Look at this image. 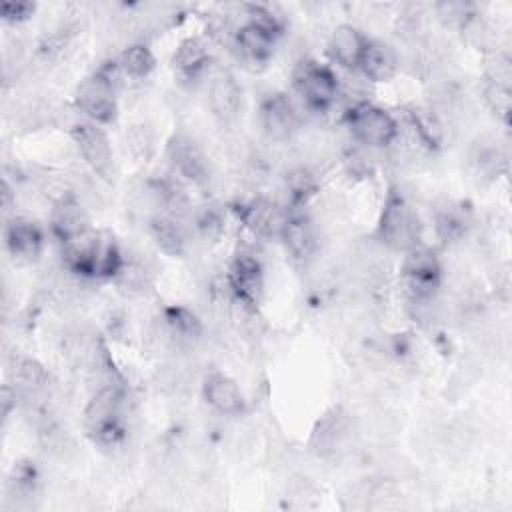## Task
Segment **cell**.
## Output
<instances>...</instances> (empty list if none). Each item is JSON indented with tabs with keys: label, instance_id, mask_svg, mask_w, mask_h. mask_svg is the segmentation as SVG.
Returning a JSON list of instances; mask_svg holds the SVG:
<instances>
[{
	"label": "cell",
	"instance_id": "cell-1",
	"mask_svg": "<svg viewBox=\"0 0 512 512\" xmlns=\"http://www.w3.org/2000/svg\"><path fill=\"white\" fill-rule=\"evenodd\" d=\"M122 260L124 250L120 248L114 234L108 230L88 228L80 236L62 244V266L68 272L86 280H114Z\"/></svg>",
	"mask_w": 512,
	"mask_h": 512
},
{
	"label": "cell",
	"instance_id": "cell-2",
	"mask_svg": "<svg viewBox=\"0 0 512 512\" xmlns=\"http://www.w3.org/2000/svg\"><path fill=\"white\" fill-rule=\"evenodd\" d=\"M84 430L96 444L106 448L124 440V388L118 382L102 384L94 390L84 408Z\"/></svg>",
	"mask_w": 512,
	"mask_h": 512
},
{
	"label": "cell",
	"instance_id": "cell-3",
	"mask_svg": "<svg viewBox=\"0 0 512 512\" xmlns=\"http://www.w3.org/2000/svg\"><path fill=\"white\" fill-rule=\"evenodd\" d=\"M122 70L116 60L102 64L90 78H86L74 94L78 110L86 116V120L96 124H108L116 118L118 102L116 92L122 84Z\"/></svg>",
	"mask_w": 512,
	"mask_h": 512
},
{
	"label": "cell",
	"instance_id": "cell-4",
	"mask_svg": "<svg viewBox=\"0 0 512 512\" xmlns=\"http://www.w3.org/2000/svg\"><path fill=\"white\" fill-rule=\"evenodd\" d=\"M422 224L414 206L406 200L404 194L390 190L376 228V240L394 252H408L420 244Z\"/></svg>",
	"mask_w": 512,
	"mask_h": 512
},
{
	"label": "cell",
	"instance_id": "cell-5",
	"mask_svg": "<svg viewBox=\"0 0 512 512\" xmlns=\"http://www.w3.org/2000/svg\"><path fill=\"white\" fill-rule=\"evenodd\" d=\"M292 84L304 104L324 112L340 98V78L316 60H300L292 72Z\"/></svg>",
	"mask_w": 512,
	"mask_h": 512
},
{
	"label": "cell",
	"instance_id": "cell-6",
	"mask_svg": "<svg viewBox=\"0 0 512 512\" xmlns=\"http://www.w3.org/2000/svg\"><path fill=\"white\" fill-rule=\"evenodd\" d=\"M348 128L360 144L368 148H386L398 136V122L396 118L370 102H360L346 112Z\"/></svg>",
	"mask_w": 512,
	"mask_h": 512
},
{
	"label": "cell",
	"instance_id": "cell-7",
	"mask_svg": "<svg viewBox=\"0 0 512 512\" xmlns=\"http://www.w3.org/2000/svg\"><path fill=\"white\" fill-rule=\"evenodd\" d=\"M72 142L78 148V154L82 156L84 164L90 168V172L106 182L114 180L116 164H114V150L108 140V134L104 128L90 120H78L70 130Z\"/></svg>",
	"mask_w": 512,
	"mask_h": 512
},
{
	"label": "cell",
	"instance_id": "cell-8",
	"mask_svg": "<svg viewBox=\"0 0 512 512\" xmlns=\"http://www.w3.org/2000/svg\"><path fill=\"white\" fill-rule=\"evenodd\" d=\"M226 282L240 304L256 310L264 294V270L258 254L248 248L238 250L230 262Z\"/></svg>",
	"mask_w": 512,
	"mask_h": 512
},
{
	"label": "cell",
	"instance_id": "cell-9",
	"mask_svg": "<svg viewBox=\"0 0 512 512\" xmlns=\"http://www.w3.org/2000/svg\"><path fill=\"white\" fill-rule=\"evenodd\" d=\"M352 432L354 428L350 416L342 408H330L316 420L308 446L320 458H338L342 452H346Z\"/></svg>",
	"mask_w": 512,
	"mask_h": 512
},
{
	"label": "cell",
	"instance_id": "cell-10",
	"mask_svg": "<svg viewBox=\"0 0 512 512\" xmlns=\"http://www.w3.org/2000/svg\"><path fill=\"white\" fill-rule=\"evenodd\" d=\"M168 162L172 166V174L178 176L180 180H186L196 186H204L210 180V164L204 154V150L198 146V142L184 134L178 132L168 140L166 148Z\"/></svg>",
	"mask_w": 512,
	"mask_h": 512
},
{
	"label": "cell",
	"instance_id": "cell-11",
	"mask_svg": "<svg viewBox=\"0 0 512 512\" xmlns=\"http://www.w3.org/2000/svg\"><path fill=\"white\" fill-rule=\"evenodd\" d=\"M404 262H402V278H404V290L406 294H428L436 292L440 286V262L436 254L418 244L404 252Z\"/></svg>",
	"mask_w": 512,
	"mask_h": 512
},
{
	"label": "cell",
	"instance_id": "cell-12",
	"mask_svg": "<svg viewBox=\"0 0 512 512\" xmlns=\"http://www.w3.org/2000/svg\"><path fill=\"white\" fill-rule=\"evenodd\" d=\"M260 126L268 140L288 142L300 130V114L284 94H270L260 104Z\"/></svg>",
	"mask_w": 512,
	"mask_h": 512
},
{
	"label": "cell",
	"instance_id": "cell-13",
	"mask_svg": "<svg viewBox=\"0 0 512 512\" xmlns=\"http://www.w3.org/2000/svg\"><path fill=\"white\" fill-rule=\"evenodd\" d=\"M240 208V220L254 236L260 238H280L282 228L290 216L282 204L270 198H252Z\"/></svg>",
	"mask_w": 512,
	"mask_h": 512
},
{
	"label": "cell",
	"instance_id": "cell-14",
	"mask_svg": "<svg viewBox=\"0 0 512 512\" xmlns=\"http://www.w3.org/2000/svg\"><path fill=\"white\" fill-rule=\"evenodd\" d=\"M4 242L8 254L18 262H32L40 256L44 246V234L40 226L22 216H12L4 224Z\"/></svg>",
	"mask_w": 512,
	"mask_h": 512
},
{
	"label": "cell",
	"instance_id": "cell-15",
	"mask_svg": "<svg viewBox=\"0 0 512 512\" xmlns=\"http://www.w3.org/2000/svg\"><path fill=\"white\" fill-rule=\"evenodd\" d=\"M202 398L220 416H238L246 408L244 394L236 380L222 372H210L202 380Z\"/></svg>",
	"mask_w": 512,
	"mask_h": 512
},
{
	"label": "cell",
	"instance_id": "cell-16",
	"mask_svg": "<svg viewBox=\"0 0 512 512\" xmlns=\"http://www.w3.org/2000/svg\"><path fill=\"white\" fill-rule=\"evenodd\" d=\"M280 240L286 248V254L296 262V264H308L316 252H318V232L314 222L304 216V214H290Z\"/></svg>",
	"mask_w": 512,
	"mask_h": 512
},
{
	"label": "cell",
	"instance_id": "cell-17",
	"mask_svg": "<svg viewBox=\"0 0 512 512\" xmlns=\"http://www.w3.org/2000/svg\"><path fill=\"white\" fill-rule=\"evenodd\" d=\"M148 234L156 244V248L166 256L178 258L188 252L190 232L182 224L180 216L176 214H168V212L152 214L148 218Z\"/></svg>",
	"mask_w": 512,
	"mask_h": 512
},
{
	"label": "cell",
	"instance_id": "cell-18",
	"mask_svg": "<svg viewBox=\"0 0 512 512\" xmlns=\"http://www.w3.org/2000/svg\"><path fill=\"white\" fill-rule=\"evenodd\" d=\"M274 42H276L274 32L266 30L264 26H260L256 22L246 20L240 28H236L232 46L236 48L238 56L246 64L266 66L274 54Z\"/></svg>",
	"mask_w": 512,
	"mask_h": 512
},
{
	"label": "cell",
	"instance_id": "cell-19",
	"mask_svg": "<svg viewBox=\"0 0 512 512\" xmlns=\"http://www.w3.org/2000/svg\"><path fill=\"white\" fill-rule=\"evenodd\" d=\"M88 228V214L74 192L52 202L50 230L62 244L80 236Z\"/></svg>",
	"mask_w": 512,
	"mask_h": 512
},
{
	"label": "cell",
	"instance_id": "cell-20",
	"mask_svg": "<svg viewBox=\"0 0 512 512\" xmlns=\"http://www.w3.org/2000/svg\"><path fill=\"white\" fill-rule=\"evenodd\" d=\"M208 102L220 122H234L242 106V90L228 70H218L208 82Z\"/></svg>",
	"mask_w": 512,
	"mask_h": 512
},
{
	"label": "cell",
	"instance_id": "cell-21",
	"mask_svg": "<svg viewBox=\"0 0 512 512\" xmlns=\"http://www.w3.org/2000/svg\"><path fill=\"white\" fill-rule=\"evenodd\" d=\"M398 68H400L398 52L384 40L368 38L358 64V72L370 82H388L390 78H394Z\"/></svg>",
	"mask_w": 512,
	"mask_h": 512
},
{
	"label": "cell",
	"instance_id": "cell-22",
	"mask_svg": "<svg viewBox=\"0 0 512 512\" xmlns=\"http://www.w3.org/2000/svg\"><path fill=\"white\" fill-rule=\"evenodd\" d=\"M368 38L352 24H340L328 38L330 58L344 70L358 72V64Z\"/></svg>",
	"mask_w": 512,
	"mask_h": 512
},
{
	"label": "cell",
	"instance_id": "cell-23",
	"mask_svg": "<svg viewBox=\"0 0 512 512\" xmlns=\"http://www.w3.org/2000/svg\"><path fill=\"white\" fill-rule=\"evenodd\" d=\"M10 378L22 398H36L50 386V372L30 356H14L10 364Z\"/></svg>",
	"mask_w": 512,
	"mask_h": 512
},
{
	"label": "cell",
	"instance_id": "cell-24",
	"mask_svg": "<svg viewBox=\"0 0 512 512\" xmlns=\"http://www.w3.org/2000/svg\"><path fill=\"white\" fill-rule=\"evenodd\" d=\"M114 282L124 294L140 296L154 284V266L144 254H124Z\"/></svg>",
	"mask_w": 512,
	"mask_h": 512
},
{
	"label": "cell",
	"instance_id": "cell-25",
	"mask_svg": "<svg viewBox=\"0 0 512 512\" xmlns=\"http://www.w3.org/2000/svg\"><path fill=\"white\" fill-rule=\"evenodd\" d=\"M404 118L410 136L426 150H434L442 142L444 124L430 106L412 104L404 110Z\"/></svg>",
	"mask_w": 512,
	"mask_h": 512
},
{
	"label": "cell",
	"instance_id": "cell-26",
	"mask_svg": "<svg viewBox=\"0 0 512 512\" xmlns=\"http://www.w3.org/2000/svg\"><path fill=\"white\" fill-rule=\"evenodd\" d=\"M210 64V48L204 38H184L172 54V68L186 80L198 78Z\"/></svg>",
	"mask_w": 512,
	"mask_h": 512
},
{
	"label": "cell",
	"instance_id": "cell-27",
	"mask_svg": "<svg viewBox=\"0 0 512 512\" xmlns=\"http://www.w3.org/2000/svg\"><path fill=\"white\" fill-rule=\"evenodd\" d=\"M36 438L38 444L42 446V450L54 458L66 460L76 452V444L74 438L70 436V432L60 426L56 420L48 418L42 414L40 422L36 424Z\"/></svg>",
	"mask_w": 512,
	"mask_h": 512
},
{
	"label": "cell",
	"instance_id": "cell-28",
	"mask_svg": "<svg viewBox=\"0 0 512 512\" xmlns=\"http://www.w3.org/2000/svg\"><path fill=\"white\" fill-rule=\"evenodd\" d=\"M164 322L168 324V328L172 330L180 350H184L186 346H192L200 334H202V324L196 318V314L184 306H170L164 310L162 314Z\"/></svg>",
	"mask_w": 512,
	"mask_h": 512
},
{
	"label": "cell",
	"instance_id": "cell-29",
	"mask_svg": "<svg viewBox=\"0 0 512 512\" xmlns=\"http://www.w3.org/2000/svg\"><path fill=\"white\" fill-rule=\"evenodd\" d=\"M116 62H118L124 78L142 80L154 68V54L150 52V48L144 42H132L130 46H126L120 52Z\"/></svg>",
	"mask_w": 512,
	"mask_h": 512
},
{
	"label": "cell",
	"instance_id": "cell-30",
	"mask_svg": "<svg viewBox=\"0 0 512 512\" xmlns=\"http://www.w3.org/2000/svg\"><path fill=\"white\" fill-rule=\"evenodd\" d=\"M470 164L476 170V174L484 178H494L504 168L506 154L494 140H482L472 148Z\"/></svg>",
	"mask_w": 512,
	"mask_h": 512
},
{
	"label": "cell",
	"instance_id": "cell-31",
	"mask_svg": "<svg viewBox=\"0 0 512 512\" xmlns=\"http://www.w3.org/2000/svg\"><path fill=\"white\" fill-rule=\"evenodd\" d=\"M466 224H468L466 214L456 204H446V206L438 208L436 214H434L436 232L444 242H452V240L462 238L466 234Z\"/></svg>",
	"mask_w": 512,
	"mask_h": 512
},
{
	"label": "cell",
	"instance_id": "cell-32",
	"mask_svg": "<svg viewBox=\"0 0 512 512\" xmlns=\"http://www.w3.org/2000/svg\"><path fill=\"white\" fill-rule=\"evenodd\" d=\"M124 140H126V150L138 162L148 160L154 152V132L148 124H132L126 130Z\"/></svg>",
	"mask_w": 512,
	"mask_h": 512
},
{
	"label": "cell",
	"instance_id": "cell-33",
	"mask_svg": "<svg viewBox=\"0 0 512 512\" xmlns=\"http://www.w3.org/2000/svg\"><path fill=\"white\" fill-rule=\"evenodd\" d=\"M286 190L292 204H304L316 190V178L308 168L296 166L286 174Z\"/></svg>",
	"mask_w": 512,
	"mask_h": 512
},
{
	"label": "cell",
	"instance_id": "cell-34",
	"mask_svg": "<svg viewBox=\"0 0 512 512\" xmlns=\"http://www.w3.org/2000/svg\"><path fill=\"white\" fill-rule=\"evenodd\" d=\"M482 96H484L486 106L494 114H498L504 120L508 118V112H510V86L508 84L486 80L484 88H482Z\"/></svg>",
	"mask_w": 512,
	"mask_h": 512
},
{
	"label": "cell",
	"instance_id": "cell-35",
	"mask_svg": "<svg viewBox=\"0 0 512 512\" xmlns=\"http://www.w3.org/2000/svg\"><path fill=\"white\" fill-rule=\"evenodd\" d=\"M194 226L198 230L200 236H204L206 240H214L222 234L224 230V218L220 214L218 208L214 206H204L196 216H194Z\"/></svg>",
	"mask_w": 512,
	"mask_h": 512
},
{
	"label": "cell",
	"instance_id": "cell-36",
	"mask_svg": "<svg viewBox=\"0 0 512 512\" xmlns=\"http://www.w3.org/2000/svg\"><path fill=\"white\" fill-rule=\"evenodd\" d=\"M34 10H36L34 2H28V0H6L0 6V16H2L4 22L18 24L22 20H28L34 14Z\"/></svg>",
	"mask_w": 512,
	"mask_h": 512
},
{
	"label": "cell",
	"instance_id": "cell-37",
	"mask_svg": "<svg viewBox=\"0 0 512 512\" xmlns=\"http://www.w3.org/2000/svg\"><path fill=\"white\" fill-rule=\"evenodd\" d=\"M2 214H4V220H10L12 216H16L14 214V208H16V196H14V192H12V188H10V184L4 180L2 182Z\"/></svg>",
	"mask_w": 512,
	"mask_h": 512
}]
</instances>
